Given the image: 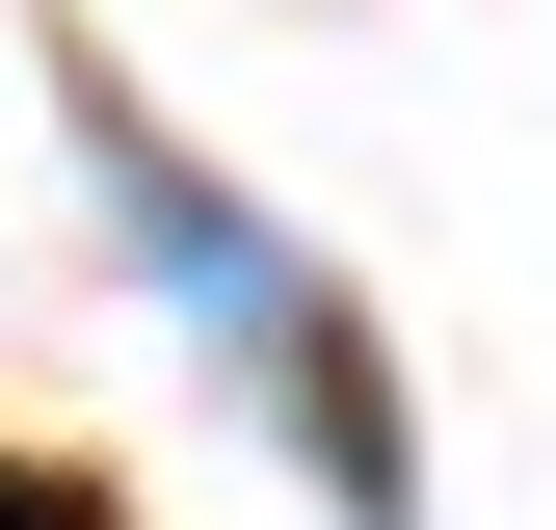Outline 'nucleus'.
Listing matches in <instances>:
<instances>
[{"label":"nucleus","instance_id":"obj_1","mask_svg":"<svg viewBox=\"0 0 556 530\" xmlns=\"http://www.w3.org/2000/svg\"><path fill=\"white\" fill-rule=\"evenodd\" d=\"M0 530H106V504H80V478H27V451H0Z\"/></svg>","mask_w":556,"mask_h":530}]
</instances>
